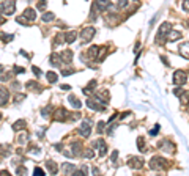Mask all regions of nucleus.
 Instances as JSON below:
<instances>
[{
	"label": "nucleus",
	"mask_w": 189,
	"mask_h": 176,
	"mask_svg": "<svg viewBox=\"0 0 189 176\" xmlns=\"http://www.w3.org/2000/svg\"><path fill=\"white\" fill-rule=\"evenodd\" d=\"M150 168L151 170H164V168H167V160L162 159V157L155 156L150 160Z\"/></svg>",
	"instance_id": "1"
},
{
	"label": "nucleus",
	"mask_w": 189,
	"mask_h": 176,
	"mask_svg": "<svg viewBox=\"0 0 189 176\" xmlns=\"http://www.w3.org/2000/svg\"><path fill=\"white\" fill-rule=\"evenodd\" d=\"M95 33H96V30L93 29V27H85V29H83L82 32H80V41L83 44L85 43H88V41H92V38L95 36Z\"/></svg>",
	"instance_id": "2"
},
{
	"label": "nucleus",
	"mask_w": 189,
	"mask_h": 176,
	"mask_svg": "<svg viewBox=\"0 0 189 176\" xmlns=\"http://www.w3.org/2000/svg\"><path fill=\"white\" fill-rule=\"evenodd\" d=\"M186 80H187V76H186L184 71H181V69L175 71V74H173V83H175V85H177V87H183L184 83H186Z\"/></svg>",
	"instance_id": "3"
},
{
	"label": "nucleus",
	"mask_w": 189,
	"mask_h": 176,
	"mask_svg": "<svg viewBox=\"0 0 189 176\" xmlns=\"http://www.w3.org/2000/svg\"><path fill=\"white\" fill-rule=\"evenodd\" d=\"M172 30V24H169V22H164L162 25L159 27V30H158V38H156V41H159L161 38H167V35H169V32Z\"/></svg>",
	"instance_id": "4"
},
{
	"label": "nucleus",
	"mask_w": 189,
	"mask_h": 176,
	"mask_svg": "<svg viewBox=\"0 0 189 176\" xmlns=\"http://www.w3.org/2000/svg\"><path fill=\"white\" fill-rule=\"evenodd\" d=\"M54 118L57 119V121H66V119L69 118V112H68L66 109L60 107L58 110H55V113H54Z\"/></svg>",
	"instance_id": "5"
},
{
	"label": "nucleus",
	"mask_w": 189,
	"mask_h": 176,
	"mask_svg": "<svg viewBox=\"0 0 189 176\" xmlns=\"http://www.w3.org/2000/svg\"><path fill=\"white\" fill-rule=\"evenodd\" d=\"M128 165H129L131 168H134V170H140V168L143 167V160H142L140 157H131V159L128 160Z\"/></svg>",
	"instance_id": "6"
},
{
	"label": "nucleus",
	"mask_w": 189,
	"mask_h": 176,
	"mask_svg": "<svg viewBox=\"0 0 189 176\" xmlns=\"http://www.w3.org/2000/svg\"><path fill=\"white\" fill-rule=\"evenodd\" d=\"M14 10H16L14 0H13V2H10L6 6H5V2L2 0V13H3V14H13V13H14Z\"/></svg>",
	"instance_id": "7"
},
{
	"label": "nucleus",
	"mask_w": 189,
	"mask_h": 176,
	"mask_svg": "<svg viewBox=\"0 0 189 176\" xmlns=\"http://www.w3.org/2000/svg\"><path fill=\"white\" fill-rule=\"evenodd\" d=\"M93 99H95V97H90V99H87V105H88L92 110H99V112H102V110H104V104H101V105L98 104V101H99L98 97H96V101H93Z\"/></svg>",
	"instance_id": "8"
},
{
	"label": "nucleus",
	"mask_w": 189,
	"mask_h": 176,
	"mask_svg": "<svg viewBox=\"0 0 189 176\" xmlns=\"http://www.w3.org/2000/svg\"><path fill=\"white\" fill-rule=\"evenodd\" d=\"M79 132H80L82 137H88L90 132H92V126H90V123L88 121H83L80 124V128H79Z\"/></svg>",
	"instance_id": "9"
},
{
	"label": "nucleus",
	"mask_w": 189,
	"mask_h": 176,
	"mask_svg": "<svg viewBox=\"0 0 189 176\" xmlns=\"http://www.w3.org/2000/svg\"><path fill=\"white\" fill-rule=\"evenodd\" d=\"M159 148H161V150H164L165 153H175V146L169 142V140H164L162 143H159Z\"/></svg>",
	"instance_id": "10"
},
{
	"label": "nucleus",
	"mask_w": 189,
	"mask_h": 176,
	"mask_svg": "<svg viewBox=\"0 0 189 176\" xmlns=\"http://www.w3.org/2000/svg\"><path fill=\"white\" fill-rule=\"evenodd\" d=\"M27 88H29L30 91H35V93H41L43 91V88H41V85L38 82H27Z\"/></svg>",
	"instance_id": "11"
},
{
	"label": "nucleus",
	"mask_w": 189,
	"mask_h": 176,
	"mask_svg": "<svg viewBox=\"0 0 189 176\" xmlns=\"http://www.w3.org/2000/svg\"><path fill=\"white\" fill-rule=\"evenodd\" d=\"M60 55H61V61H63V63H71V60H73V52L69 51V49L63 51Z\"/></svg>",
	"instance_id": "12"
},
{
	"label": "nucleus",
	"mask_w": 189,
	"mask_h": 176,
	"mask_svg": "<svg viewBox=\"0 0 189 176\" xmlns=\"http://www.w3.org/2000/svg\"><path fill=\"white\" fill-rule=\"evenodd\" d=\"M98 52H99V47H98V46H92V47L88 49V52H87L88 58H90V60L98 58Z\"/></svg>",
	"instance_id": "13"
},
{
	"label": "nucleus",
	"mask_w": 189,
	"mask_h": 176,
	"mask_svg": "<svg viewBox=\"0 0 189 176\" xmlns=\"http://www.w3.org/2000/svg\"><path fill=\"white\" fill-rule=\"evenodd\" d=\"M46 168H47V171L51 173V174H55V173L58 171V167L55 165L52 160H47V162H46Z\"/></svg>",
	"instance_id": "14"
},
{
	"label": "nucleus",
	"mask_w": 189,
	"mask_h": 176,
	"mask_svg": "<svg viewBox=\"0 0 189 176\" xmlns=\"http://www.w3.org/2000/svg\"><path fill=\"white\" fill-rule=\"evenodd\" d=\"M68 102L71 104L74 109H80V107H82V102H80V101H79V99H77V97H76V96H73V94L68 97Z\"/></svg>",
	"instance_id": "15"
},
{
	"label": "nucleus",
	"mask_w": 189,
	"mask_h": 176,
	"mask_svg": "<svg viewBox=\"0 0 189 176\" xmlns=\"http://www.w3.org/2000/svg\"><path fill=\"white\" fill-rule=\"evenodd\" d=\"M178 49H180V54L183 55L184 58H189V43H183Z\"/></svg>",
	"instance_id": "16"
},
{
	"label": "nucleus",
	"mask_w": 189,
	"mask_h": 176,
	"mask_svg": "<svg viewBox=\"0 0 189 176\" xmlns=\"http://www.w3.org/2000/svg\"><path fill=\"white\" fill-rule=\"evenodd\" d=\"M51 65H52V66H60V65H61V55L52 54V55H51Z\"/></svg>",
	"instance_id": "17"
},
{
	"label": "nucleus",
	"mask_w": 189,
	"mask_h": 176,
	"mask_svg": "<svg viewBox=\"0 0 189 176\" xmlns=\"http://www.w3.org/2000/svg\"><path fill=\"white\" fill-rule=\"evenodd\" d=\"M24 16L29 19V20H35V19H36V11L32 10V8H27V10L24 11Z\"/></svg>",
	"instance_id": "18"
},
{
	"label": "nucleus",
	"mask_w": 189,
	"mask_h": 176,
	"mask_svg": "<svg viewBox=\"0 0 189 176\" xmlns=\"http://www.w3.org/2000/svg\"><path fill=\"white\" fill-rule=\"evenodd\" d=\"M180 38H181V33H180V32H175V30H170L169 35H167V39H169L170 43H172V41L180 39Z\"/></svg>",
	"instance_id": "19"
},
{
	"label": "nucleus",
	"mask_w": 189,
	"mask_h": 176,
	"mask_svg": "<svg viewBox=\"0 0 189 176\" xmlns=\"http://www.w3.org/2000/svg\"><path fill=\"white\" fill-rule=\"evenodd\" d=\"M76 36H77V33L71 30V32H68L65 35V41H66L68 44H71V43H74V41H76Z\"/></svg>",
	"instance_id": "20"
},
{
	"label": "nucleus",
	"mask_w": 189,
	"mask_h": 176,
	"mask_svg": "<svg viewBox=\"0 0 189 176\" xmlns=\"http://www.w3.org/2000/svg\"><path fill=\"white\" fill-rule=\"evenodd\" d=\"M46 79H47L49 83H55V82L58 80V76L55 74L54 71H49V73H46Z\"/></svg>",
	"instance_id": "21"
},
{
	"label": "nucleus",
	"mask_w": 189,
	"mask_h": 176,
	"mask_svg": "<svg viewBox=\"0 0 189 176\" xmlns=\"http://www.w3.org/2000/svg\"><path fill=\"white\" fill-rule=\"evenodd\" d=\"M96 145L99 146V156H106V150H107V146H106V143H104V140L99 138V140L96 142Z\"/></svg>",
	"instance_id": "22"
},
{
	"label": "nucleus",
	"mask_w": 189,
	"mask_h": 176,
	"mask_svg": "<svg viewBox=\"0 0 189 176\" xmlns=\"http://www.w3.org/2000/svg\"><path fill=\"white\" fill-rule=\"evenodd\" d=\"M109 5H110V0H96V6L99 10H107Z\"/></svg>",
	"instance_id": "23"
},
{
	"label": "nucleus",
	"mask_w": 189,
	"mask_h": 176,
	"mask_svg": "<svg viewBox=\"0 0 189 176\" xmlns=\"http://www.w3.org/2000/svg\"><path fill=\"white\" fill-rule=\"evenodd\" d=\"M0 94H2V101H0V104H2V105H5L6 102H8V91L5 90V87H2V88H0Z\"/></svg>",
	"instance_id": "24"
},
{
	"label": "nucleus",
	"mask_w": 189,
	"mask_h": 176,
	"mask_svg": "<svg viewBox=\"0 0 189 176\" xmlns=\"http://www.w3.org/2000/svg\"><path fill=\"white\" fill-rule=\"evenodd\" d=\"M137 148H139V151L140 153H146L148 150H146V146H145V143H143V137H139L137 138Z\"/></svg>",
	"instance_id": "25"
},
{
	"label": "nucleus",
	"mask_w": 189,
	"mask_h": 176,
	"mask_svg": "<svg viewBox=\"0 0 189 176\" xmlns=\"http://www.w3.org/2000/svg\"><path fill=\"white\" fill-rule=\"evenodd\" d=\"M63 171H65L66 174H69V173H76V167L73 165V164H65V165H63Z\"/></svg>",
	"instance_id": "26"
},
{
	"label": "nucleus",
	"mask_w": 189,
	"mask_h": 176,
	"mask_svg": "<svg viewBox=\"0 0 189 176\" xmlns=\"http://www.w3.org/2000/svg\"><path fill=\"white\" fill-rule=\"evenodd\" d=\"M54 13H44L43 14V17H41V20H43L44 24H47V22H51V20H54Z\"/></svg>",
	"instance_id": "27"
},
{
	"label": "nucleus",
	"mask_w": 189,
	"mask_h": 176,
	"mask_svg": "<svg viewBox=\"0 0 189 176\" xmlns=\"http://www.w3.org/2000/svg\"><path fill=\"white\" fill-rule=\"evenodd\" d=\"M71 150H73L74 156H79V154H80V143H79V142H74V143L71 145Z\"/></svg>",
	"instance_id": "28"
},
{
	"label": "nucleus",
	"mask_w": 189,
	"mask_h": 176,
	"mask_svg": "<svg viewBox=\"0 0 189 176\" xmlns=\"http://www.w3.org/2000/svg\"><path fill=\"white\" fill-rule=\"evenodd\" d=\"M24 128H25V121H24V119H19V121H16L14 124H13V129H14V131L24 129Z\"/></svg>",
	"instance_id": "29"
},
{
	"label": "nucleus",
	"mask_w": 189,
	"mask_h": 176,
	"mask_svg": "<svg viewBox=\"0 0 189 176\" xmlns=\"http://www.w3.org/2000/svg\"><path fill=\"white\" fill-rule=\"evenodd\" d=\"M51 110H52V105H47V107L43 109V112H41V115H43L44 118H47L49 115H51Z\"/></svg>",
	"instance_id": "30"
},
{
	"label": "nucleus",
	"mask_w": 189,
	"mask_h": 176,
	"mask_svg": "<svg viewBox=\"0 0 189 176\" xmlns=\"http://www.w3.org/2000/svg\"><path fill=\"white\" fill-rule=\"evenodd\" d=\"M189 102V91H183L181 94V104H187Z\"/></svg>",
	"instance_id": "31"
},
{
	"label": "nucleus",
	"mask_w": 189,
	"mask_h": 176,
	"mask_svg": "<svg viewBox=\"0 0 189 176\" xmlns=\"http://www.w3.org/2000/svg\"><path fill=\"white\" fill-rule=\"evenodd\" d=\"M82 156H83V157H87V159H92V157L95 156V151H93V150H85Z\"/></svg>",
	"instance_id": "32"
},
{
	"label": "nucleus",
	"mask_w": 189,
	"mask_h": 176,
	"mask_svg": "<svg viewBox=\"0 0 189 176\" xmlns=\"http://www.w3.org/2000/svg\"><path fill=\"white\" fill-rule=\"evenodd\" d=\"M106 51H107V47H99V55H98V61H101L102 58H104V54H106Z\"/></svg>",
	"instance_id": "33"
},
{
	"label": "nucleus",
	"mask_w": 189,
	"mask_h": 176,
	"mask_svg": "<svg viewBox=\"0 0 189 176\" xmlns=\"http://www.w3.org/2000/svg\"><path fill=\"white\" fill-rule=\"evenodd\" d=\"M11 39H13V35H5V33H2V41H3V43H10Z\"/></svg>",
	"instance_id": "34"
},
{
	"label": "nucleus",
	"mask_w": 189,
	"mask_h": 176,
	"mask_svg": "<svg viewBox=\"0 0 189 176\" xmlns=\"http://www.w3.org/2000/svg\"><path fill=\"white\" fill-rule=\"evenodd\" d=\"M25 140H27V134H25V132H24V134H20V135L17 137V142H19V145L25 143Z\"/></svg>",
	"instance_id": "35"
},
{
	"label": "nucleus",
	"mask_w": 189,
	"mask_h": 176,
	"mask_svg": "<svg viewBox=\"0 0 189 176\" xmlns=\"http://www.w3.org/2000/svg\"><path fill=\"white\" fill-rule=\"evenodd\" d=\"M73 73H74V69H73V68H65V69L61 71V74H63V76H71Z\"/></svg>",
	"instance_id": "36"
},
{
	"label": "nucleus",
	"mask_w": 189,
	"mask_h": 176,
	"mask_svg": "<svg viewBox=\"0 0 189 176\" xmlns=\"http://www.w3.org/2000/svg\"><path fill=\"white\" fill-rule=\"evenodd\" d=\"M117 5H118V8H124L128 5V0H117Z\"/></svg>",
	"instance_id": "37"
},
{
	"label": "nucleus",
	"mask_w": 189,
	"mask_h": 176,
	"mask_svg": "<svg viewBox=\"0 0 189 176\" xmlns=\"http://www.w3.org/2000/svg\"><path fill=\"white\" fill-rule=\"evenodd\" d=\"M32 71L35 73V76H36V77H39L41 74H43V73H41V69H39V68H36V66H32Z\"/></svg>",
	"instance_id": "38"
},
{
	"label": "nucleus",
	"mask_w": 189,
	"mask_h": 176,
	"mask_svg": "<svg viewBox=\"0 0 189 176\" xmlns=\"http://www.w3.org/2000/svg\"><path fill=\"white\" fill-rule=\"evenodd\" d=\"M16 173H17V174H19V173H20V174H27V168H24V167H17V168H16Z\"/></svg>",
	"instance_id": "39"
},
{
	"label": "nucleus",
	"mask_w": 189,
	"mask_h": 176,
	"mask_svg": "<svg viewBox=\"0 0 189 176\" xmlns=\"http://www.w3.org/2000/svg\"><path fill=\"white\" fill-rule=\"evenodd\" d=\"M104 126H106V123H104V121L98 123V132H102V131H104Z\"/></svg>",
	"instance_id": "40"
},
{
	"label": "nucleus",
	"mask_w": 189,
	"mask_h": 176,
	"mask_svg": "<svg viewBox=\"0 0 189 176\" xmlns=\"http://www.w3.org/2000/svg\"><path fill=\"white\" fill-rule=\"evenodd\" d=\"M14 73H16V74H19V73L22 74V73H25V69L20 68V66H14Z\"/></svg>",
	"instance_id": "41"
},
{
	"label": "nucleus",
	"mask_w": 189,
	"mask_h": 176,
	"mask_svg": "<svg viewBox=\"0 0 189 176\" xmlns=\"http://www.w3.org/2000/svg\"><path fill=\"white\" fill-rule=\"evenodd\" d=\"M159 129H161V128H159V124H156V126H155V129L150 132V135H156V134L159 132Z\"/></svg>",
	"instance_id": "42"
},
{
	"label": "nucleus",
	"mask_w": 189,
	"mask_h": 176,
	"mask_svg": "<svg viewBox=\"0 0 189 176\" xmlns=\"http://www.w3.org/2000/svg\"><path fill=\"white\" fill-rule=\"evenodd\" d=\"M173 94L175 96H181V94H183V90H181V88H175L173 90Z\"/></svg>",
	"instance_id": "43"
},
{
	"label": "nucleus",
	"mask_w": 189,
	"mask_h": 176,
	"mask_svg": "<svg viewBox=\"0 0 189 176\" xmlns=\"http://www.w3.org/2000/svg\"><path fill=\"white\" fill-rule=\"evenodd\" d=\"M183 10L189 11V0H183Z\"/></svg>",
	"instance_id": "44"
},
{
	"label": "nucleus",
	"mask_w": 189,
	"mask_h": 176,
	"mask_svg": "<svg viewBox=\"0 0 189 176\" xmlns=\"http://www.w3.org/2000/svg\"><path fill=\"white\" fill-rule=\"evenodd\" d=\"M35 174H38V176H41V174H44V171L43 170H41V168L39 167H36V168H35V171H33Z\"/></svg>",
	"instance_id": "45"
},
{
	"label": "nucleus",
	"mask_w": 189,
	"mask_h": 176,
	"mask_svg": "<svg viewBox=\"0 0 189 176\" xmlns=\"http://www.w3.org/2000/svg\"><path fill=\"white\" fill-rule=\"evenodd\" d=\"M117 156H118V151L115 150L114 153H112V156H110V160H112V162H115V160H117Z\"/></svg>",
	"instance_id": "46"
},
{
	"label": "nucleus",
	"mask_w": 189,
	"mask_h": 176,
	"mask_svg": "<svg viewBox=\"0 0 189 176\" xmlns=\"http://www.w3.org/2000/svg\"><path fill=\"white\" fill-rule=\"evenodd\" d=\"M24 97H25L24 94H17V96H16V102H20V101L24 99Z\"/></svg>",
	"instance_id": "47"
},
{
	"label": "nucleus",
	"mask_w": 189,
	"mask_h": 176,
	"mask_svg": "<svg viewBox=\"0 0 189 176\" xmlns=\"http://www.w3.org/2000/svg\"><path fill=\"white\" fill-rule=\"evenodd\" d=\"M61 90H71V85H66L65 83V85H61Z\"/></svg>",
	"instance_id": "48"
},
{
	"label": "nucleus",
	"mask_w": 189,
	"mask_h": 176,
	"mask_svg": "<svg viewBox=\"0 0 189 176\" xmlns=\"http://www.w3.org/2000/svg\"><path fill=\"white\" fill-rule=\"evenodd\" d=\"M39 2H46V0H39Z\"/></svg>",
	"instance_id": "49"
}]
</instances>
